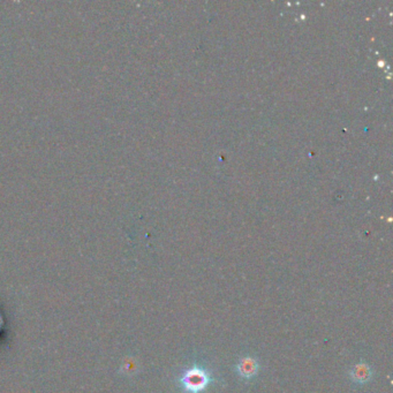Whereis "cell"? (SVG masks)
<instances>
[{
	"mask_svg": "<svg viewBox=\"0 0 393 393\" xmlns=\"http://www.w3.org/2000/svg\"><path fill=\"white\" fill-rule=\"evenodd\" d=\"M211 377L201 367H193L180 378V384L186 393H201L210 384Z\"/></svg>",
	"mask_w": 393,
	"mask_h": 393,
	"instance_id": "cell-1",
	"label": "cell"
},
{
	"mask_svg": "<svg viewBox=\"0 0 393 393\" xmlns=\"http://www.w3.org/2000/svg\"><path fill=\"white\" fill-rule=\"evenodd\" d=\"M236 371H238L241 377L246 378V380H250L257 375L258 371V364L257 361L253 358H244L240 360V362L236 366Z\"/></svg>",
	"mask_w": 393,
	"mask_h": 393,
	"instance_id": "cell-2",
	"label": "cell"
},
{
	"mask_svg": "<svg viewBox=\"0 0 393 393\" xmlns=\"http://www.w3.org/2000/svg\"><path fill=\"white\" fill-rule=\"evenodd\" d=\"M350 377H352L353 382L359 383V384H364V383H367L371 378L370 367L363 362L357 364L350 370Z\"/></svg>",
	"mask_w": 393,
	"mask_h": 393,
	"instance_id": "cell-3",
	"label": "cell"
}]
</instances>
